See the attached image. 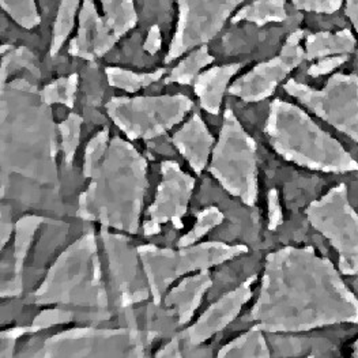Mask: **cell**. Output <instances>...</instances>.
I'll list each match as a JSON object with an SVG mask.
<instances>
[{"mask_svg": "<svg viewBox=\"0 0 358 358\" xmlns=\"http://www.w3.org/2000/svg\"><path fill=\"white\" fill-rule=\"evenodd\" d=\"M251 319L266 333L358 324V299L327 257L310 247H286L267 256Z\"/></svg>", "mask_w": 358, "mask_h": 358, "instance_id": "cell-1", "label": "cell"}, {"mask_svg": "<svg viewBox=\"0 0 358 358\" xmlns=\"http://www.w3.org/2000/svg\"><path fill=\"white\" fill-rule=\"evenodd\" d=\"M146 166L132 146L115 138L99 159L85 162L83 175L93 181L79 196L78 217L135 233L148 188Z\"/></svg>", "mask_w": 358, "mask_h": 358, "instance_id": "cell-2", "label": "cell"}, {"mask_svg": "<svg viewBox=\"0 0 358 358\" xmlns=\"http://www.w3.org/2000/svg\"><path fill=\"white\" fill-rule=\"evenodd\" d=\"M264 132L286 161L324 173L357 172L358 162L333 135L316 124L301 108L275 100Z\"/></svg>", "mask_w": 358, "mask_h": 358, "instance_id": "cell-3", "label": "cell"}, {"mask_svg": "<svg viewBox=\"0 0 358 358\" xmlns=\"http://www.w3.org/2000/svg\"><path fill=\"white\" fill-rule=\"evenodd\" d=\"M82 289L90 304L99 300L106 304L101 283V270L93 234H87L57 259L45 282L36 292V303H76L83 304Z\"/></svg>", "mask_w": 358, "mask_h": 358, "instance_id": "cell-4", "label": "cell"}, {"mask_svg": "<svg viewBox=\"0 0 358 358\" xmlns=\"http://www.w3.org/2000/svg\"><path fill=\"white\" fill-rule=\"evenodd\" d=\"M221 185L243 201L254 206L257 201L256 143L243 129L231 109L225 110L220 142L208 166Z\"/></svg>", "mask_w": 358, "mask_h": 358, "instance_id": "cell-5", "label": "cell"}, {"mask_svg": "<svg viewBox=\"0 0 358 358\" xmlns=\"http://www.w3.org/2000/svg\"><path fill=\"white\" fill-rule=\"evenodd\" d=\"M309 224L323 234L338 252V270L358 274V214L349 201L346 184H338L308 206Z\"/></svg>", "mask_w": 358, "mask_h": 358, "instance_id": "cell-6", "label": "cell"}, {"mask_svg": "<svg viewBox=\"0 0 358 358\" xmlns=\"http://www.w3.org/2000/svg\"><path fill=\"white\" fill-rule=\"evenodd\" d=\"M247 251L244 245L231 247L221 243H206L191 248L184 247L180 248L179 252L159 250L154 245H142L138 248L155 304L161 303L164 290L180 275L194 270H208L211 266L245 254Z\"/></svg>", "mask_w": 358, "mask_h": 358, "instance_id": "cell-7", "label": "cell"}, {"mask_svg": "<svg viewBox=\"0 0 358 358\" xmlns=\"http://www.w3.org/2000/svg\"><path fill=\"white\" fill-rule=\"evenodd\" d=\"M283 89L322 120L358 145V77L334 74L322 90L289 79Z\"/></svg>", "mask_w": 358, "mask_h": 358, "instance_id": "cell-8", "label": "cell"}, {"mask_svg": "<svg viewBox=\"0 0 358 358\" xmlns=\"http://www.w3.org/2000/svg\"><path fill=\"white\" fill-rule=\"evenodd\" d=\"M192 101L185 96L115 97L106 103L110 119L129 139H152L178 124L189 112Z\"/></svg>", "mask_w": 358, "mask_h": 358, "instance_id": "cell-9", "label": "cell"}, {"mask_svg": "<svg viewBox=\"0 0 358 358\" xmlns=\"http://www.w3.org/2000/svg\"><path fill=\"white\" fill-rule=\"evenodd\" d=\"M245 0H178L179 21L165 63L211 41Z\"/></svg>", "mask_w": 358, "mask_h": 358, "instance_id": "cell-10", "label": "cell"}, {"mask_svg": "<svg viewBox=\"0 0 358 358\" xmlns=\"http://www.w3.org/2000/svg\"><path fill=\"white\" fill-rule=\"evenodd\" d=\"M303 37V30L293 31L277 57L257 64L254 70L231 85V96L240 97L247 103H257L270 97L282 80L307 59L306 51L300 45Z\"/></svg>", "mask_w": 358, "mask_h": 358, "instance_id": "cell-11", "label": "cell"}, {"mask_svg": "<svg viewBox=\"0 0 358 358\" xmlns=\"http://www.w3.org/2000/svg\"><path fill=\"white\" fill-rule=\"evenodd\" d=\"M162 181L158 187L154 205L149 208V221L145 224V234L152 236L161 231V225L172 222L175 228H182L181 218L187 211L195 180L185 175L173 161L161 165Z\"/></svg>", "mask_w": 358, "mask_h": 358, "instance_id": "cell-12", "label": "cell"}, {"mask_svg": "<svg viewBox=\"0 0 358 358\" xmlns=\"http://www.w3.org/2000/svg\"><path fill=\"white\" fill-rule=\"evenodd\" d=\"M135 336L129 331H97L92 329L71 330L62 333L45 342V346L41 352L45 357H112L110 353L99 345H117L129 349L134 343ZM112 346L120 350L126 357H131L127 350ZM134 352V350H132ZM138 356L136 352H134Z\"/></svg>", "mask_w": 358, "mask_h": 358, "instance_id": "cell-13", "label": "cell"}, {"mask_svg": "<svg viewBox=\"0 0 358 358\" xmlns=\"http://www.w3.org/2000/svg\"><path fill=\"white\" fill-rule=\"evenodd\" d=\"M119 38L97 11L94 0H82L78 36L71 40L69 53L74 57L94 60L110 51Z\"/></svg>", "mask_w": 358, "mask_h": 358, "instance_id": "cell-14", "label": "cell"}, {"mask_svg": "<svg viewBox=\"0 0 358 358\" xmlns=\"http://www.w3.org/2000/svg\"><path fill=\"white\" fill-rule=\"evenodd\" d=\"M255 280L256 277L248 278L236 290L213 304L192 327L182 334V338L192 346H196L224 330L231 320L236 319L243 306L252 297V283Z\"/></svg>", "mask_w": 358, "mask_h": 358, "instance_id": "cell-15", "label": "cell"}, {"mask_svg": "<svg viewBox=\"0 0 358 358\" xmlns=\"http://www.w3.org/2000/svg\"><path fill=\"white\" fill-rule=\"evenodd\" d=\"M172 141L180 153L188 159L191 168L199 175L207 165L214 142L203 120L198 115H194L189 122L175 134Z\"/></svg>", "mask_w": 358, "mask_h": 358, "instance_id": "cell-16", "label": "cell"}, {"mask_svg": "<svg viewBox=\"0 0 358 358\" xmlns=\"http://www.w3.org/2000/svg\"><path fill=\"white\" fill-rule=\"evenodd\" d=\"M240 63H233L227 66H218L199 74L195 79V94L199 97L201 105L206 112L211 115H218L222 103L224 93L238 70Z\"/></svg>", "mask_w": 358, "mask_h": 358, "instance_id": "cell-17", "label": "cell"}, {"mask_svg": "<svg viewBox=\"0 0 358 358\" xmlns=\"http://www.w3.org/2000/svg\"><path fill=\"white\" fill-rule=\"evenodd\" d=\"M211 285L213 281L208 271L203 270V273L180 282L179 286L166 296L165 304L166 307L172 308L179 316L180 326L191 320L194 312L201 306L203 294Z\"/></svg>", "mask_w": 358, "mask_h": 358, "instance_id": "cell-18", "label": "cell"}, {"mask_svg": "<svg viewBox=\"0 0 358 358\" xmlns=\"http://www.w3.org/2000/svg\"><path fill=\"white\" fill-rule=\"evenodd\" d=\"M356 37L349 29L339 31H320L308 36L306 55L308 60L323 59L334 55H349L356 48Z\"/></svg>", "mask_w": 358, "mask_h": 358, "instance_id": "cell-19", "label": "cell"}, {"mask_svg": "<svg viewBox=\"0 0 358 358\" xmlns=\"http://www.w3.org/2000/svg\"><path fill=\"white\" fill-rule=\"evenodd\" d=\"M286 18L285 0H255L238 10L231 18V22L248 21L257 26H264L270 22H283Z\"/></svg>", "mask_w": 358, "mask_h": 358, "instance_id": "cell-20", "label": "cell"}, {"mask_svg": "<svg viewBox=\"0 0 358 358\" xmlns=\"http://www.w3.org/2000/svg\"><path fill=\"white\" fill-rule=\"evenodd\" d=\"M103 18L117 38L127 34L138 24L134 0H100Z\"/></svg>", "mask_w": 358, "mask_h": 358, "instance_id": "cell-21", "label": "cell"}, {"mask_svg": "<svg viewBox=\"0 0 358 358\" xmlns=\"http://www.w3.org/2000/svg\"><path fill=\"white\" fill-rule=\"evenodd\" d=\"M218 357H270V350L262 330L254 327L221 349Z\"/></svg>", "mask_w": 358, "mask_h": 358, "instance_id": "cell-22", "label": "cell"}, {"mask_svg": "<svg viewBox=\"0 0 358 358\" xmlns=\"http://www.w3.org/2000/svg\"><path fill=\"white\" fill-rule=\"evenodd\" d=\"M26 69L36 78H40V69L37 66V57L29 51L25 47H11L3 45L1 47V73L0 80L1 87L4 86L7 78L10 77L14 71Z\"/></svg>", "mask_w": 358, "mask_h": 358, "instance_id": "cell-23", "label": "cell"}, {"mask_svg": "<svg viewBox=\"0 0 358 358\" xmlns=\"http://www.w3.org/2000/svg\"><path fill=\"white\" fill-rule=\"evenodd\" d=\"M214 57L208 53L206 45L199 47L198 50L191 52L182 62L172 70L171 76L165 79L166 83H179V85H189L194 79H196L199 71L206 66L211 64Z\"/></svg>", "mask_w": 358, "mask_h": 358, "instance_id": "cell-24", "label": "cell"}, {"mask_svg": "<svg viewBox=\"0 0 358 358\" xmlns=\"http://www.w3.org/2000/svg\"><path fill=\"white\" fill-rule=\"evenodd\" d=\"M80 0H62L57 15L52 29L51 56H55L62 50L64 43L69 40L76 22L78 8Z\"/></svg>", "mask_w": 358, "mask_h": 358, "instance_id": "cell-25", "label": "cell"}, {"mask_svg": "<svg viewBox=\"0 0 358 358\" xmlns=\"http://www.w3.org/2000/svg\"><path fill=\"white\" fill-rule=\"evenodd\" d=\"M166 73L165 69H159L153 73L136 74L132 71H127L119 67H108L105 74L110 86L126 90L128 93H135L143 87L150 86L154 82L159 80L162 76Z\"/></svg>", "mask_w": 358, "mask_h": 358, "instance_id": "cell-26", "label": "cell"}, {"mask_svg": "<svg viewBox=\"0 0 358 358\" xmlns=\"http://www.w3.org/2000/svg\"><path fill=\"white\" fill-rule=\"evenodd\" d=\"M43 218L40 217H25L17 224V237H15V244H14V280H20V273L24 267V260H25L26 254L29 251L30 243L33 240L34 231L40 227V222Z\"/></svg>", "mask_w": 358, "mask_h": 358, "instance_id": "cell-27", "label": "cell"}, {"mask_svg": "<svg viewBox=\"0 0 358 358\" xmlns=\"http://www.w3.org/2000/svg\"><path fill=\"white\" fill-rule=\"evenodd\" d=\"M78 87V76L73 74L70 77L60 78L51 85L45 86L40 92V99L47 105L52 103H64L69 108L74 106L76 93Z\"/></svg>", "mask_w": 358, "mask_h": 358, "instance_id": "cell-28", "label": "cell"}, {"mask_svg": "<svg viewBox=\"0 0 358 358\" xmlns=\"http://www.w3.org/2000/svg\"><path fill=\"white\" fill-rule=\"evenodd\" d=\"M0 6L24 29H34L41 22L34 0H0Z\"/></svg>", "mask_w": 358, "mask_h": 358, "instance_id": "cell-29", "label": "cell"}, {"mask_svg": "<svg viewBox=\"0 0 358 358\" xmlns=\"http://www.w3.org/2000/svg\"><path fill=\"white\" fill-rule=\"evenodd\" d=\"M73 320V312H67V310H59V309H53V310H44L40 316H37L33 322V324L30 327H24V329H14V330H8L6 333H3L1 338L3 339H17L22 335L29 333H36V331H41L44 329H48L55 324H64L67 322Z\"/></svg>", "mask_w": 358, "mask_h": 358, "instance_id": "cell-30", "label": "cell"}, {"mask_svg": "<svg viewBox=\"0 0 358 358\" xmlns=\"http://www.w3.org/2000/svg\"><path fill=\"white\" fill-rule=\"evenodd\" d=\"M222 221H224V214L217 207L206 208L202 213L198 214V221H196L194 229L188 231L178 241V247L179 248L191 247L198 240H201L207 231L215 228L217 225H220Z\"/></svg>", "mask_w": 358, "mask_h": 358, "instance_id": "cell-31", "label": "cell"}, {"mask_svg": "<svg viewBox=\"0 0 358 358\" xmlns=\"http://www.w3.org/2000/svg\"><path fill=\"white\" fill-rule=\"evenodd\" d=\"M80 124H82V117L76 113L70 115L63 123L59 124L63 152H64L66 161L70 164L73 162V158L77 153L79 138H80Z\"/></svg>", "mask_w": 358, "mask_h": 358, "instance_id": "cell-32", "label": "cell"}, {"mask_svg": "<svg viewBox=\"0 0 358 358\" xmlns=\"http://www.w3.org/2000/svg\"><path fill=\"white\" fill-rule=\"evenodd\" d=\"M299 10L317 13V14H334L341 7L343 0H290Z\"/></svg>", "mask_w": 358, "mask_h": 358, "instance_id": "cell-33", "label": "cell"}, {"mask_svg": "<svg viewBox=\"0 0 358 358\" xmlns=\"http://www.w3.org/2000/svg\"><path fill=\"white\" fill-rule=\"evenodd\" d=\"M348 59H349L348 55H334V56L323 57L317 63L312 64L308 69V76L313 78L327 76V74L333 73L334 70H336L338 67H341L343 63H346Z\"/></svg>", "mask_w": 358, "mask_h": 358, "instance_id": "cell-34", "label": "cell"}, {"mask_svg": "<svg viewBox=\"0 0 358 358\" xmlns=\"http://www.w3.org/2000/svg\"><path fill=\"white\" fill-rule=\"evenodd\" d=\"M283 221L280 196L277 189H271L268 192V229L275 231Z\"/></svg>", "mask_w": 358, "mask_h": 358, "instance_id": "cell-35", "label": "cell"}, {"mask_svg": "<svg viewBox=\"0 0 358 358\" xmlns=\"http://www.w3.org/2000/svg\"><path fill=\"white\" fill-rule=\"evenodd\" d=\"M162 45V36H161V29L157 25L152 26L149 29L146 41L143 44V50L150 53V55H155L157 52L161 50Z\"/></svg>", "mask_w": 358, "mask_h": 358, "instance_id": "cell-36", "label": "cell"}, {"mask_svg": "<svg viewBox=\"0 0 358 358\" xmlns=\"http://www.w3.org/2000/svg\"><path fill=\"white\" fill-rule=\"evenodd\" d=\"M346 15L358 33V0H346Z\"/></svg>", "mask_w": 358, "mask_h": 358, "instance_id": "cell-37", "label": "cell"}, {"mask_svg": "<svg viewBox=\"0 0 358 358\" xmlns=\"http://www.w3.org/2000/svg\"><path fill=\"white\" fill-rule=\"evenodd\" d=\"M353 356L358 358V339L356 341L355 346H353Z\"/></svg>", "mask_w": 358, "mask_h": 358, "instance_id": "cell-38", "label": "cell"}]
</instances>
